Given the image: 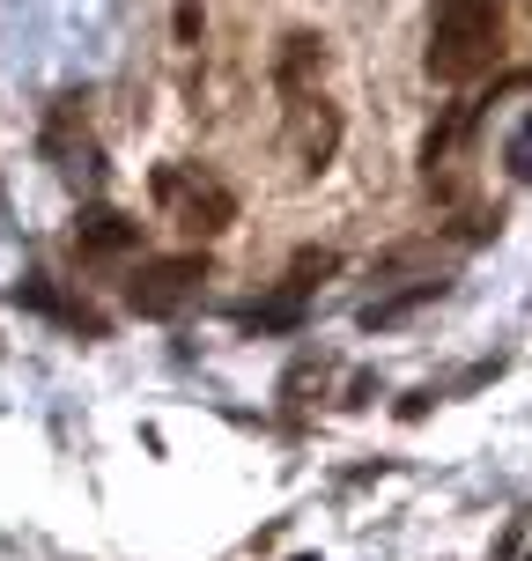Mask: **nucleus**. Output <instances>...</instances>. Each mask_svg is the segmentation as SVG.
<instances>
[{
	"label": "nucleus",
	"mask_w": 532,
	"mask_h": 561,
	"mask_svg": "<svg viewBox=\"0 0 532 561\" xmlns=\"http://www.w3.org/2000/svg\"><path fill=\"white\" fill-rule=\"evenodd\" d=\"M503 30H510V0H437L421 59L444 89H466L503 59Z\"/></svg>",
	"instance_id": "f257e3e1"
},
{
	"label": "nucleus",
	"mask_w": 532,
	"mask_h": 561,
	"mask_svg": "<svg viewBox=\"0 0 532 561\" xmlns=\"http://www.w3.org/2000/svg\"><path fill=\"white\" fill-rule=\"evenodd\" d=\"M148 193H156V215L170 229H185V237H223L237 222V193L207 163H163L148 178Z\"/></svg>",
	"instance_id": "f03ea898"
},
{
	"label": "nucleus",
	"mask_w": 532,
	"mask_h": 561,
	"mask_svg": "<svg viewBox=\"0 0 532 561\" xmlns=\"http://www.w3.org/2000/svg\"><path fill=\"white\" fill-rule=\"evenodd\" d=\"M200 280H207V259L178 252V259H140L134 280H126V304L140 318H185L200 304Z\"/></svg>",
	"instance_id": "7ed1b4c3"
},
{
	"label": "nucleus",
	"mask_w": 532,
	"mask_h": 561,
	"mask_svg": "<svg viewBox=\"0 0 532 561\" xmlns=\"http://www.w3.org/2000/svg\"><path fill=\"white\" fill-rule=\"evenodd\" d=\"M274 89H281V104H288V148L304 156V170H326V163H333V148H340L333 96L318 89V75H310V82H274Z\"/></svg>",
	"instance_id": "20e7f679"
},
{
	"label": "nucleus",
	"mask_w": 532,
	"mask_h": 561,
	"mask_svg": "<svg viewBox=\"0 0 532 561\" xmlns=\"http://www.w3.org/2000/svg\"><path fill=\"white\" fill-rule=\"evenodd\" d=\"M140 229L126 222V215H112V207H89L82 222H75V244H82L89 259H112V252H134Z\"/></svg>",
	"instance_id": "39448f33"
},
{
	"label": "nucleus",
	"mask_w": 532,
	"mask_h": 561,
	"mask_svg": "<svg viewBox=\"0 0 532 561\" xmlns=\"http://www.w3.org/2000/svg\"><path fill=\"white\" fill-rule=\"evenodd\" d=\"M510 170H518V178L532 185V118L518 126V140H510Z\"/></svg>",
	"instance_id": "423d86ee"
}]
</instances>
